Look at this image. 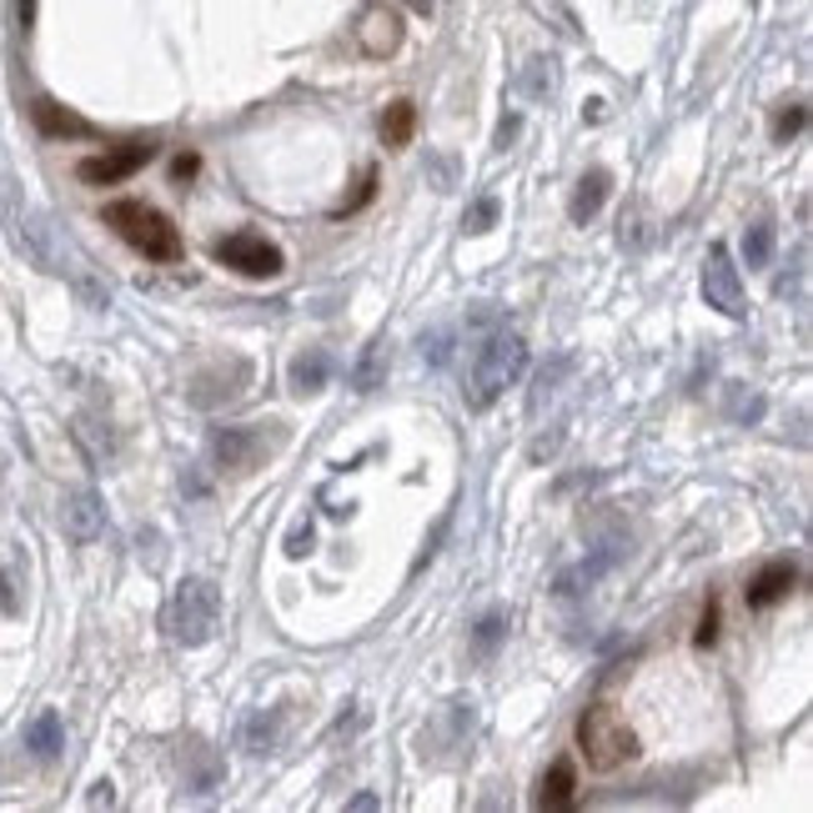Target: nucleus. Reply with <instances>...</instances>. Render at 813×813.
Returning <instances> with one entry per match:
<instances>
[{"mask_svg":"<svg viewBox=\"0 0 813 813\" xmlns=\"http://www.w3.org/2000/svg\"><path fill=\"white\" fill-rule=\"evenodd\" d=\"M522 372H528V342H522L518 332H508V326H498V332L478 347L472 377H467V387H462L467 407H472V413H488L492 402H498Z\"/></svg>","mask_w":813,"mask_h":813,"instance_id":"nucleus-1","label":"nucleus"},{"mask_svg":"<svg viewBox=\"0 0 813 813\" xmlns=\"http://www.w3.org/2000/svg\"><path fill=\"white\" fill-rule=\"evenodd\" d=\"M106 227L126 241L131 251H142L146 261H181V231L171 227L166 211H156L152 201H111Z\"/></svg>","mask_w":813,"mask_h":813,"instance_id":"nucleus-2","label":"nucleus"},{"mask_svg":"<svg viewBox=\"0 0 813 813\" xmlns=\"http://www.w3.org/2000/svg\"><path fill=\"white\" fill-rule=\"evenodd\" d=\"M577 753L587 759L593 773H613L628 759H638V733H633L628 718L613 703H593L577 718Z\"/></svg>","mask_w":813,"mask_h":813,"instance_id":"nucleus-3","label":"nucleus"},{"mask_svg":"<svg viewBox=\"0 0 813 813\" xmlns=\"http://www.w3.org/2000/svg\"><path fill=\"white\" fill-rule=\"evenodd\" d=\"M166 628L181 648H201V643L217 638L221 628V593L207 577H186L171 593V607H166Z\"/></svg>","mask_w":813,"mask_h":813,"instance_id":"nucleus-4","label":"nucleus"},{"mask_svg":"<svg viewBox=\"0 0 813 813\" xmlns=\"http://www.w3.org/2000/svg\"><path fill=\"white\" fill-rule=\"evenodd\" d=\"M211 257H217L221 267L251 277V282H271V277H282V267H286L282 247L257 237V231H231V237H221L217 247H211Z\"/></svg>","mask_w":813,"mask_h":813,"instance_id":"nucleus-5","label":"nucleus"},{"mask_svg":"<svg viewBox=\"0 0 813 813\" xmlns=\"http://www.w3.org/2000/svg\"><path fill=\"white\" fill-rule=\"evenodd\" d=\"M217 472H231V478H247L271 457V437L261 427H217L207 442Z\"/></svg>","mask_w":813,"mask_h":813,"instance_id":"nucleus-6","label":"nucleus"},{"mask_svg":"<svg viewBox=\"0 0 813 813\" xmlns=\"http://www.w3.org/2000/svg\"><path fill=\"white\" fill-rule=\"evenodd\" d=\"M703 302L718 306L723 316H749V296H743V277H738L733 257H728V247H713L703 261Z\"/></svg>","mask_w":813,"mask_h":813,"instance_id":"nucleus-7","label":"nucleus"},{"mask_svg":"<svg viewBox=\"0 0 813 813\" xmlns=\"http://www.w3.org/2000/svg\"><path fill=\"white\" fill-rule=\"evenodd\" d=\"M152 161H156V142H126V146H116V152L86 156V161L76 166V176L86 186H116V181L136 176L142 166H152Z\"/></svg>","mask_w":813,"mask_h":813,"instance_id":"nucleus-8","label":"nucleus"},{"mask_svg":"<svg viewBox=\"0 0 813 813\" xmlns=\"http://www.w3.org/2000/svg\"><path fill=\"white\" fill-rule=\"evenodd\" d=\"M247 382H251V367L241 357L217 362L211 372H201V377L191 382V402H196V407H221V402H237L241 392H247Z\"/></svg>","mask_w":813,"mask_h":813,"instance_id":"nucleus-9","label":"nucleus"},{"mask_svg":"<svg viewBox=\"0 0 813 813\" xmlns=\"http://www.w3.org/2000/svg\"><path fill=\"white\" fill-rule=\"evenodd\" d=\"M357 45L362 55H372V61H387V55H397L402 45V15L387 11V6H367L357 21Z\"/></svg>","mask_w":813,"mask_h":813,"instance_id":"nucleus-10","label":"nucleus"},{"mask_svg":"<svg viewBox=\"0 0 813 813\" xmlns=\"http://www.w3.org/2000/svg\"><path fill=\"white\" fill-rule=\"evenodd\" d=\"M61 528L71 542H96L101 532H106V508H101L96 492H65L61 502Z\"/></svg>","mask_w":813,"mask_h":813,"instance_id":"nucleus-11","label":"nucleus"},{"mask_svg":"<svg viewBox=\"0 0 813 813\" xmlns=\"http://www.w3.org/2000/svg\"><path fill=\"white\" fill-rule=\"evenodd\" d=\"M607 191H613V176H607L603 166H593V171H583V176H577V191H573V201H567V217H573L577 227H587V221H593L597 211H603Z\"/></svg>","mask_w":813,"mask_h":813,"instance_id":"nucleus-12","label":"nucleus"},{"mask_svg":"<svg viewBox=\"0 0 813 813\" xmlns=\"http://www.w3.org/2000/svg\"><path fill=\"white\" fill-rule=\"evenodd\" d=\"M25 749H31L41 763L61 759V749H65V728H61V713H55V708H41V713L31 718V728H25Z\"/></svg>","mask_w":813,"mask_h":813,"instance_id":"nucleus-13","label":"nucleus"},{"mask_svg":"<svg viewBox=\"0 0 813 813\" xmlns=\"http://www.w3.org/2000/svg\"><path fill=\"white\" fill-rule=\"evenodd\" d=\"M793 583H799L793 563H769V567H763V573L749 583V607H773L779 597H789Z\"/></svg>","mask_w":813,"mask_h":813,"instance_id":"nucleus-14","label":"nucleus"},{"mask_svg":"<svg viewBox=\"0 0 813 813\" xmlns=\"http://www.w3.org/2000/svg\"><path fill=\"white\" fill-rule=\"evenodd\" d=\"M31 116H35V126H41L45 136H91V121L86 116L55 106V101H45V96L31 106Z\"/></svg>","mask_w":813,"mask_h":813,"instance_id":"nucleus-15","label":"nucleus"},{"mask_svg":"<svg viewBox=\"0 0 813 813\" xmlns=\"http://www.w3.org/2000/svg\"><path fill=\"white\" fill-rule=\"evenodd\" d=\"M577 793V773L573 763H553V769L542 773V789H538V809H567Z\"/></svg>","mask_w":813,"mask_h":813,"instance_id":"nucleus-16","label":"nucleus"},{"mask_svg":"<svg viewBox=\"0 0 813 813\" xmlns=\"http://www.w3.org/2000/svg\"><path fill=\"white\" fill-rule=\"evenodd\" d=\"M326 377H332V357H326L322 347H312V352H302V357L292 362V392H322L326 387Z\"/></svg>","mask_w":813,"mask_h":813,"instance_id":"nucleus-17","label":"nucleus"},{"mask_svg":"<svg viewBox=\"0 0 813 813\" xmlns=\"http://www.w3.org/2000/svg\"><path fill=\"white\" fill-rule=\"evenodd\" d=\"M723 407H728V417H733L738 427H753V423H763V413H769V402H763V392H749L743 382H728V392H723Z\"/></svg>","mask_w":813,"mask_h":813,"instance_id":"nucleus-18","label":"nucleus"},{"mask_svg":"<svg viewBox=\"0 0 813 813\" xmlns=\"http://www.w3.org/2000/svg\"><path fill=\"white\" fill-rule=\"evenodd\" d=\"M352 387L357 392H377L387 387V342H367V352H362V362L352 367Z\"/></svg>","mask_w":813,"mask_h":813,"instance_id":"nucleus-19","label":"nucleus"},{"mask_svg":"<svg viewBox=\"0 0 813 813\" xmlns=\"http://www.w3.org/2000/svg\"><path fill=\"white\" fill-rule=\"evenodd\" d=\"M282 708H271V713H251L247 728H241V743H247L251 753H271L277 749V738H282Z\"/></svg>","mask_w":813,"mask_h":813,"instance_id":"nucleus-20","label":"nucleus"},{"mask_svg":"<svg viewBox=\"0 0 813 813\" xmlns=\"http://www.w3.org/2000/svg\"><path fill=\"white\" fill-rule=\"evenodd\" d=\"M417 131V106L413 101H392L387 116H382V142L387 146H407Z\"/></svg>","mask_w":813,"mask_h":813,"instance_id":"nucleus-21","label":"nucleus"},{"mask_svg":"<svg viewBox=\"0 0 813 813\" xmlns=\"http://www.w3.org/2000/svg\"><path fill=\"white\" fill-rule=\"evenodd\" d=\"M743 261H749V267H769L773 261V227L769 221L749 227V237H743Z\"/></svg>","mask_w":813,"mask_h":813,"instance_id":"nucleus-22","label":"nucleus"},{"mask_svg":"<svg viewBox=\"0 0 813 813\" xmlns=\"http://www.w3.org/2000/svg\"><path fill=\"white\" fill-rule=\"evenodd\" d=\"M522 86H528V96H553V86H557V61H532L528 65V81H522Z\"/></svg>","mask_w":813,"mask_h":813,"instance_id":"nucleus-23","label":"nucleus"},{"mask_svg":"<svg viewBox=\"0 0 813 813\" xmlns=\"http://www.w3.org/2000/svg\"><path fill=\"white\" fill-rule=\"evenodd\" d=\"M718 628H723V607H718V597H708V603H703V618H698L694 643H698V648H713V643H718Z\"/></svg>","mask_w":813,"mask_h":813,"instance_id":"nucleus-24","label":"nucleus"},{"mask_svg":"<svg viewBox=\"0 0 813 813\" xmlns=\"http://www.w3.org/2000/svg\"><path fill=\"white\" fill-rule=\"evenodd\" d=\"M502 633H508V623H502L498 613H492V618H482V623H478V653H492V648H498Z\"/></svg>","mask_w":813,"mask_h":813,"instance_id":"nucleus-25","label":"nucleus"},{"mask_svg":"<svg viewBox=\"0 0 813 813\" xmlns=\"http://www.w3.org/2000/svg\"><path fill=\"white\" fill-rule=\"evenodd\" d=\"M492 221H498V201H492V196H488V201H478L472 211H467V231H488Z\"/></svg>","mask_w":813,"mask_h":813,"instance_id":"nucleus-26","label":"nucleus"},{"mask_svg":"<svg viewBox=\"0 0 813 813\" xmlns=\"http://www.w3.org/2000/svg\"><path fill=\"white\" fill-rule=\"evenodd\" d=\"M803 121H809V111H803V106L783 111L779 126H773V136H779V142H789V136H799V131H803Z\"/></svg>","mask_w":813,"mask_h":813,"instance_id":"nucleus-27","label":"nucleus"},{"mask_svg":"<svg viewBox=\"0 0 813 813\" xmlns=\"http://www.w3.org/2000/svg\"><path fill=\"white\" fill-rule=\"evenodd\" d=\"M306 548H312V528H296L292 538H286V553H292V557H302Z\"/></svg>","mask_w":813,"mask_h":813,"instance_id":"nucleus-28","label":"nucleus"},{"mask_svg":"<svg viewBox=\"0 0 813 813\" xmlns=\"http://www.w3.org/2000/svg\"><path fill=\"white\" fill-rule=\"evenodd\" d=\"M186 176H196V156H181V161H176V181H186Z\"/></svg>","mask_w":813,"mask_h":813,"instance_id":"nucleus-29","label":"nucleus"},{"mask_svg":"<svg viewBox=\"0 0 813 813\" xmlns=\"http://www.w3.org/2000/svg\"><path fill=\"white\" fill-rule=\"evenodd\" d=\"M31 21H35V0H21V25L31 31Z\"/></svg>","mask_w":813,"mask_h":813,"instance_id":"nucleus-30","label":"nucleus"},{"mask_svg":"<svg viewBox=\"0 0 813 813\" xmlns=\"http://www.w3.org/2000/svg\"><path fill=\"white\" fill-rule=\"evenodd\" d=\"M407 6H413L417 15H432V11H437V0H407Z\"/></svg>","mask_w":813,"mask_h":813,"instance_id":"nucleus-31","label":"nucleus"}]
</instances>
